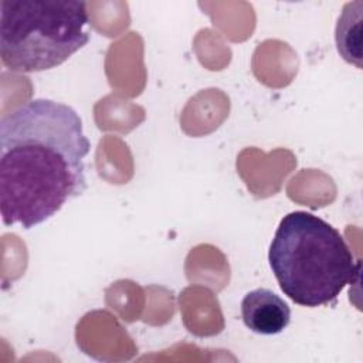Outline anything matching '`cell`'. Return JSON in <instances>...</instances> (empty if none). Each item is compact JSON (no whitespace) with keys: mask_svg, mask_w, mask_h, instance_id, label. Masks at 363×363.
I'll return each mask as SVG.
<instances>
[{"mask_svg":"<svg viewBox=\"0 0 363 363\" xmlns=\"http://www.w3.org/2000/svg\"><path fill=\"white\" fill-rule=\"evenodd\" d=\"M362 7L363 3H347L337 20L336 47L339 54L357 68L362 67Z\"/></svg>","mask_w":363,"mask_h":363,"instance_id":"obj_5","label":"cell"},{"mask_svg":"<svg viewBox=\"0 0 363 363\" xmlns=\"http://www.w3.org/2000/svg\"><path fill=\"white\" fill-rule=\"evenodd\" d=\"M91 143L77 111L33 99L0 122V213L4 225L28 230L86 187Z\"/></svg>","mask_w":363,"mask_h":363,"instance_id":"obj_1","label":"cell"},{"mask_svg":"<svg viewBox=\"0 0 363 363\" xmlns=\"http://www.w3.org/2000/svg\"><path fill=\"white\" fill-rule=\"evenodd\" d=\"M241 316L251 332L269 336L281 333L289 325L291 309L275 292L257 288L242 298Z\"/></svg>","mask_w":363,"mask_h":363,"instance_id":"obj_4","label":"cell"},{"mask_svg":"<svg viewBox=\"0 0 363 363\" xmlns=\"http://www.w3.org/2000/svg\"><path fill=\"white\" fill-rule=\"evenodd\" d=\"M86 3L1 0L0 57L13 72L55 68L89 41Z\"/></svg>","mask_w":363,"mask_h":363,"instance_id":"obj_3","label":"cell"},{"mask_svg":"<svg viewBox=\"0 0 363 363\" xmlns=\"http://www.w3.org/2000/svg\"><path fill=\"white\" fill-rule=\"evenodd\" d=\"M268 261L281 291L306 308L333 302L360 268L342 234L303 210L279 221Z\"/></svg>","mask_w":363,"mask_h":363,"instance_id":"obj_2","label":"cell"}]
</instances>
